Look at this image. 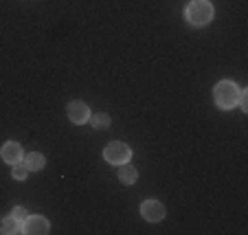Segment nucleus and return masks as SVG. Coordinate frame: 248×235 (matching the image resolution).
Returning a JSON list of instances; mask_svg holds the SVG:
<instances>
[{
  "label": "nucleus",
  "instance_id": "f257e3e1",
  "mask_svg": "<svg viewBox=\"0 0 248 235\" xmlns=\"http://www.w3.org/2000/svg\"><path fill=\"white\" fill-rule=\"evenodd\" d=\"M213 16H216V9L209 0H191L185 9V18L191 27H206L213 20Z\"/></svg>",
  "mask_w": 248,
  "mask_h": 235
},
{
  "label": "nucleus",
  "instance_id": "f03ea898",
  "mask_svg": "<svg viewBox=\"0 0 248 235\" xmlns=\"http://www.w3.org/2000/svg\"><path fill=\"white\" fill-rule=\"evenodd\" d=\"M239 99V86L231 79H222L220 84L213 88V101L220 110H231L237 106Z\"/></svg>",
  "mask_w": 248,
  "mask_h": 235
},
{
  "label": "nucleus",
  "instance_id": "7ed1b4c3",
  "mask_svg": "<svg viewBox=\"0 0 248 235\" xmlns=\"http://www.w3.org/2000/svg\"><path fill=\"white\" fill-rule=\"evenodd\" d=\"M103 158L108 160L110 165H123V163H130L132 158V150L121 141H114L108 143L106 150H103Z\"/></svg>",
  "mask_w": 248,
  "mask_h": 235
},
{
  "label": "nucleus",
  "instance_id": "20e7f679",
  "mask_svg": "<svg viewBox=\"0 0 248 235\" xmlns=\"http://www.w3.org/2000/svg\"><path fill=\"white\" fill-rule=\"evenodd\" d=\"M66 114L75 125H84V123L90 121L93 112H90V106L84 104V101H70L68 108H66Z\"/></svg>",
  "mask_w": 248,
  "mask_h": 235
},
{
  "label": "nucleus",
  "instance_id": "39448f33",
  "mask_svg": "<svg viewBox=\"0 0 248 235\" xmlns=\"http://www.w3.org/2000/svg\"><path fill=\"white\" fill-rule=\"evenodd\" d=\"M51 231V222L44 216H27V220L22 222V233L27 235H46Z\"/></svg>",
  "mask_w": 248,
  "mask_h": 235
},
{
  "label": "nucleus",
  "instance_id": "423d86ee",
  "mask_svg": "<svg viewBox=\"0 0 248 235\" xmlns=\"http://www.w3.org/2000/svg\"><path fill=\"white\" fill-rule=\"evenodd\" d=\"M0 158L5 160L7 165H16V163H22L24 158V150L20 143L16 141H7L5 145L0 147Z\"/></svg>",
  "mask_w": 248,
  "mask_h": 235
},
{
  "label": "nucleus",
  "instance_id": "0eeeda50",
  "mask_svg": "<svg viewBox=\"0 0 248 235\" xmlns=\"http://www.w3.org/2000/svg\"><path fill=\"white\" fill-rule=\"evenodd\" d=\"M140 213L147 222H160L167 211H165V204L158 203V200H145L140 204Z\"/></svg>",
  "mask_w": 248,
  "mask_h": 235
},
{
  "label": "nucleus",
  "instance_id": "6e6552de",
  "mask_svg": "<svg viewBox=\"0 0 248 235\" xmlns=\"http://www.w3.org/2000/svg\"><path fill=\"white\" fill-rule=\"evenodd\" d=\"M22 163L27 165L29 172H40V170H44L46 158H44V154H40V152H31V154H24Z\"/></svg>",
  "mask_w": 248,
  "mask_h": 235
},
{
  "label": "nucleus",
  "instance_id": "1a4fd4ad",
  "mask_svg": "<svg viewBox=\"0 0 248 235\" xmlns=\"http://www.w3.org/2000/svg\"><path fill=\"white\" fill-rule=\"evenodd\" d=\"M117 176L123 185H134L136 178H139V172H136V167H132L130 163H123V165H119V174Z\"/></svg>",
  "mask_w": 248,
  "mask_h": 235
},
{
  "label": "nucleus",
  "instance_id": "9d476101",
  "mask_svg": "<svg viewBox=\"0 0 248 235\" xmlns=\"http://www.w3.org/2000/svg\"><path fill=\"white\" fill-rule=\"evenodd\" d=\"M0 233L5 235H16V233H22V222L16 220L14 216L5 218V220L0 222Z\"/></svg>",
  "mask_w": 248,
  "mask_h": 235
},
{
  "label": "nucleus",
  "instance_id": "9b49d317",
  "mask_svg": "<svg viewBox=\"0 0 248 235\" xmlns=\"http://www.w3.org/2000/svg\"><path fill=\"white\" fill-rule=\"evenodd\" d=\"M90 123H93L94 130H106L110 125V117L106 112H99V114H93L90 117Z\"/></svg>",
  "mask_w": 248,
  "mask_h": 235
},
{
  "label": "nucleus",
  "instance_id": "f8f14e48",
  "mask_svg": "<svg viewBox=\"0 0 248 235\" xmlns=\"http://www.w3.org/2000/svg\"><path fill=\"white\" fill-rule=\"evenodd\" d=\"M14 170H11V176H14L16 180H27L29 178V170H27V165L24 163H16L11 165Z\"/></svg>",
  "mask_w": 248,
  "mask_h": 235
},
{
  "label": "nucleus",
  "instance_id": "ddd939ff",
  "mask_svg": "<svg viewBox=\"0 0 248 235\" xmlns=\"http://www.w3.org/2000/svg\"><path fill=\"white\" fill-rule=\"evenodd\" d=\"M237 106L242 108V112H248V90H239Z\"/></svg>",
  "mask_w": 248,
  "mask_h": 235
},
{
  "label": "nucleus",
  "instance_id": "4468645a",
  "mask_svg": "<svg viewBox=\"0 0 248 235\" xmlns=\"http://www.w3.org/2000/svg\"><path fill=\"white\" fill-rule=\"evenodd\" d=\"M11 216H14L16 220H20V222H24V220H27V211H24L22 207H16L14 211H11Z\"/></svg>",
  "mask_w": 248,
  "mask_h": 235
}]
</instances>
